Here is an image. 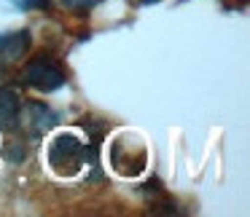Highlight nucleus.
<instances>
[{
	"mask_svg": "<svg viewBox=\"0 0 250 217\" xmlns=\"http://www.w3.org/2000/svg\"><path fill=\"white\" fill-rule=\"evenodd\" d=\"M17 8H24V11H30V8H46V0H11Z\"/></svg>",
	"mask_w": 250,
	"mask_h": 217,
	"instance_id": "423d86ee",
	"label": "nucleus"
},
{
	"mask_svg": "<svg viewBox=\"0 0 250 217\" xmlns=\"http://www.w3.org/2000/svg\"><path fill=\"white\" fill-rule=\"evenodd\" d=\"M24 156H27V150H24V145H22V142H19V145L14 147V150H8V158H11V161H22Z\"/></svg>",
	"mask_w": 250,
	"mask_h": 217,
	"instance_id": "0eeeda50",
	"label": "nucleus"
},
{
	"mask_svg": "<svg viewBox=\"0 0 250 217\" xmlns=\"http://www.w3.org/2000/svg\"><path fill=\"white\" fill-rule=\"evenodd\" d=\"M30 49V33L27 30H17V33L0 35V70L14 62H19Z\"/></svg>",
	"mask_w": 250,
	"mask_h": 217,
	"instance_id": "20e7f679",
	"label": "nucleus"
},
{
	"mask_svg": "<svg viewBox=\"0 0 250 217\" xmlns=\"http://www.w3.org/2000/svg\"><path fill=\"white\" fill-rule=\"evenodd\" d=\"M143 6H153V3H159V0H140Z\"/></svg>",
	"mask_w": 250,
	"mask_h": 217,
	"instance_id": "6e6552de",
	"label": "nucleus"
},
{
	"mask_svg": "<svg viewBox=\"0 0 250 217\" xmlns=\"http://www.w3.org/2000/svg\"><path fill=\"white\" fill-rule=\"evenodd\" d=\"M54 124H57V115L51 113V108H46L43 102H30L24 110H19V126H22L30 137H35V140L49 134Z\"/></svg>",
	"mask_w": 250,
	"mask_h": 217,
	"instance_id": "7ed1b4c3",
	"label": "nucleus"
},
{
	"mask_svg": "<svg viewBox=\"0 0 250 217\" xmlns=\"http://www.w3.org/2000/svg\"><path fill=\"white\" fill-rule=\"evenodd\" d=\"M89 161V147L81 142V137L70 134H57L49 142V166L57 177H73L78 174Z\"/></svg>",
	"mask_w": 250,
	"mask_h": 217,
	"instance_id": "f257e3e1",
	"label": "nucleus"
},
{
	"mask_svg": "<svg viewBox=\"0 0 250 217\" xmlns=\"http://www.w3.org/2000/svg\"><path fill=\"white\" fill-rule=\"evenodd\" d=\"M65 70H62L57 62L51 59H35L30 62L27 67H24V83L27 86H33L35 91H57L60 86H65Z\"/></svg>",
	"mask_w": 250,
	"mask_h": 217,
	"instance_id": "f03ea898",
	"label": "nucleus"
},
{
	"mask_svg": "<svg viewBox=\"0 0 250 217\" xmlns=\"http://www.w3.org/2000/svg\"><path fill=\"white\" fill-rule=\"evenodd\" d=\"M19 110H22V102H19L17 91L6 89L0 91V131H14L19 126Z\"/></svg>",
	"mask_w": 250,
	"mask_h": 217,
	"instance_id": "39448f33",
	"label": "nucleus"
}]
</instances>
